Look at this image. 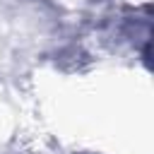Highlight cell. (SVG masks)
<instances>
[]
</instances>
